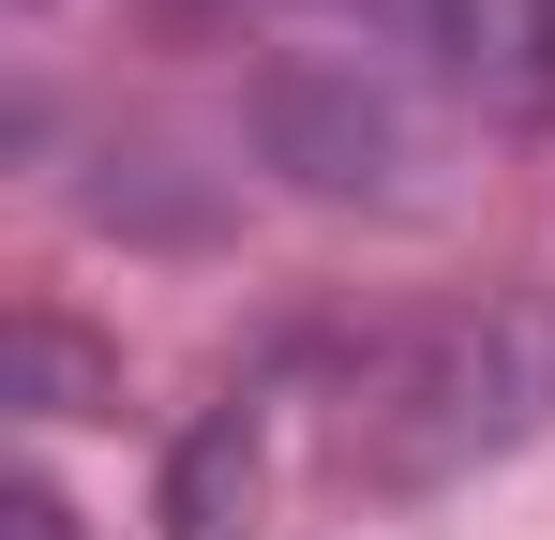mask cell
<instances>
[{"label": "cell", "mask_w": 555, "mask_h": 540, "mask_svg": "<svg viewBox=\"0 0 555 540\" xmlns=\"http://www.w3.org/2000/svg\"><path fill=\"white\" fill-rule=\"evenodd\" d=\"M526 436H555V300L541 285H495V300H465L451 331H421L375 375L361 465L390 496H436L465 465H511Z\"/></svg>", "instance_id": "obj_1"}, {"label": "cell", "mask_w": 555, "mask_h": 540, "mask_svg": "<svg viewBox=\"0 0 555 540\" xmlns=\"http://www.w3.org/2000/svg\"><path fill=\"white\" fill-rule=\"evenodd\" d=\"M241 120H256V166L285 195H315V210H436V120H421V90L390 76L375 46L271 61L241 90Z\"/></svg>", "instance_id": "obj_2"}, {"label": "cell", "mask_w": 555, "mask_h": 540, "mask_svg": "<svg viewBox=\"0 0 555 540\" xmlns=\"http://www.w3.org/2000/svg\"><path fill=\"white\" fill-rule=\"evenodd\" d=\"M256 450H271L256 390L195 406V421H181V450H166V540H225V526H241V511H256Z\"/></svg>", "instance_id": "obj_3"}, {"label": "cell", "mask_w": 555, "mask_h": 540, "mask_svg": "<svg viewBox=\"0 0 555 540\" xmlns=\"http://www.w3.org/2000/svg\"><path fill=\"white\" fill-rule=\"evenodd\" d=\"M15 406H30V421H105V406H120V360H105L76 316H15Z\"/></svg>", "instance_id": "obj_4"}, {"label": "cell", "mask_w": 555, "mask_h": 540, "mask_svg": "<svg viewBox=\"0 0 555 540\" xmlns=\"http://www.w3.org/2000/svg\"><path fill=\"white\" fill-rule=\"evenodd\" d=\"M361 46H405V61H480V0H300Z\"/></svg>", "instance_id": "obj_5"}, {"label": "cell", "mask_w": 555, "mask_h": 540, "mask_svg": "<svg viewBox=\"0 0 555 540\" xmlns=\"http://www.w3.org/2000/svg\"><path fill=\"white\" fill-rule=\"evenodd\" d=\"M511 46H526V61H511V90L555 120V0H526V15H511Z\"/></svg>", "instance_id": "obj_6"}, {"label": "cell", "mask_w": 555, "mask_h": 540, "mask_svg": "<svg viewBox=\"0 0 555 540\" xmlns=\"http://www.w3.org/2000/svg\"><path fill=\"white\" fill-rule=\"evenodd\" d=\"M0 526H15V540H76V511H61L46 480H15V496H0Z\"/></svg>", "instance_id": "obj_7"}]
</instances>
